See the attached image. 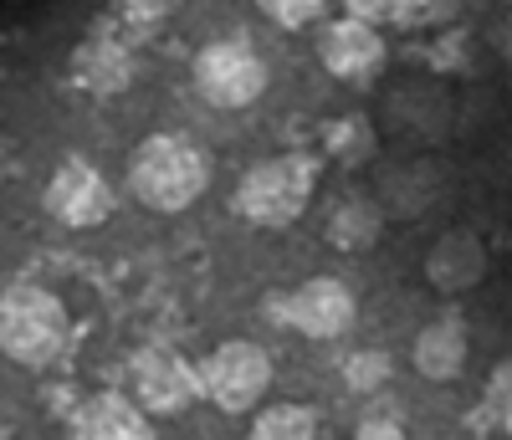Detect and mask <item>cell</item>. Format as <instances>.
<instances>
[{"instance_id": "cell-4", "label": "cell", "mask_w": 512, "mask_h": 440, "mask_svg": "<svg viewBox=\"0 0 512 440\" xmlns=\"http://www.w3.org/2000/svg\"><path fill=\"white\" fill-rule=\"evenodd\" d=\"M190 82H195V93H200L205 108L246 113V108L262 103L272 72H267L262 52H256L246 36H226V41H205V47L195 52Z\"/></svg>"}, {"instance_id": "cell-7", "label": "cell", "mask_w": 512, "mask_h": 440, "mask_svg": "<svg viewBox=\"0 0 512 440\" xmlns=\"http://www.w3.org/2000/svg\"><path fill=\"white\" fill-rule=\"evenodd\" d=\"M128 400H134L149 420H164V415H185L195 400H200V379H195V364L180 359L175 348L164 343H149L128 359Z\"/></svg>"}, {"instance_id": "cell-13", "label": "cell", "mask_w": 512, "mask_h": 440, "mask_svg": "<svg viewBox=\"0 0 512 440\" xmlns=\"http://www.w3.org/2000/svg\"><path fill=\"white\" fill-rule=\"evenodd\" d=\"M323 231H328V241L338 251L359 256V251L379 246V236H384V205L374 195H344V200L328 210V226Z\"/></svg>"}, {"instance_id": "cell-19", "label": "cell", "mask_w": 512, "mask_h": 440, "mask_svg": "<svg viewBox=\"0 0 512 440\" xmlns=\"http://www.w3.org/2000/svg\"><path fill=\"white\" fill-rule=\"evenodd\" d=\"M405 6H410V0H344V11L369 21V26H400Z\"/></svg>"}, {"instance_id": "cell-15", "label": "cell", "mask_w": 512, "mask_h": 440, "mask_svg": "<svg viewBox=\"0 0 512 440\" xmlns=\"http://www.w3.org/2000/svg\"><path fill=\"white\" fill-rule=\"evenodd\" d=\"M246 440H323V430H318V415L308 405L277 400V405H256Z\"/></svg>"}, {"instance_id": "cell-20", "label": "cell", "mask_w": 512, "mask_h": 440, "mask_svg": "<svg viewBox=\"0 0 512 440\" xmlns=\"http://www.w3.org/2000/svg\"><path fill=\"white\" fill-rule=\"evenodd\" d=\"M461 11V0H410L400 26H451Z\"/></svg>"}, {"instance_id": "cell-16", "label": "cell", "mask_w": 512, "mask_h": 440, "mask_svg": "<svg viewBox=\"0 0 512 440\" xmlns=\"http://www.w3.org/2000/svg\"><path fill=\"white\" fill-rule=\"evenodd\" d=\"M77 77L93 87V93H118L128 82V57L118 47H88L77 57Z\"/></svg>"}, {"instance_id": "cell-12", "label": "cell", "mask_w": 512, "mask_h": 440, "mask_svg": "<svg viewBox=\"0 0 512 440\" xmlns=\"http://www.w3.org/2000/svg\"><path fill=\"white\" fill-rule=\"evenodd\" d=\"M466 359H472V333H466V323L456 313H441L415 333L410 364L425 384H456L466 374Z\"/></svg>"}, {"instance_id": "cell-22", "label": "cell", "mask_w": 512, "mask_h": 440, "mask_svg": "<svg viewBox=\"0 0 512 440\" xmlns=\"http://www.w3.org/2000/svg\"><path fill=\"white\" fill-rule=\"evenodd\" d=\"M492 415H497V425H507V364L492 374Z\"/></svg>"}, {"instance_id": "cell-3", "label": "cell", "mask_w": 512, "mask_h": 440, "mask_svg": "<svg viewBox=\"0 0 512 440\" xmlns=\"http://www.w3.org/2000/svg\"><path fill=\"white\" fill-rule=\"evenodd\" d=\"M318 195V159L313 154H272L256 159L236 185V215L256 231H287L308 215Z\"/></svg>"}, {"instance_id": "cell-5", "label": "cell", "mask_w": 512, "mask_h": 440, "mask_svg": "<svg viewBox=\"0 0 512 440\" xmlns=\"http://www.w3.org/2000/svg\"><path fill=\"white\" fill-rule=\"evenodd\" d=\"M272 374H277L272 354L262 343H251V338H226L221 348H210L205 364L195 369L200 394L216 410H226V415H251L256 405L267 400Z\"/></svg>"}, {"instance_id": "cell-17", "label": "cell", "mask_w": 512, "mask_h": 440, "mask_svg": "<svg viewBox=\"0 0 512 440\" xmlns=\"http://www.w3.org/2000/svg\"><path fill=\"white\" fill-rule=\"evenodd\" d=\"M256 11H262L272 26H282V31H303V26L323 21L328 0H256Z\"/></svg>"}, {"instance_id": "cell-8", "label": "cell", "mask_w": 512, "mask_h": 440, "mask_svg": "<svg viewBox=\"0 0 512 440\" xmlns=\"http://www.w3.org/2000/svg\"><path fill=\"white\" fill-rule=\"evenodd\" d=\"M41 205L57 220L62 231H98L103 220L113 215V185L108 174L93 159H62L47 174V190H41Z\"/></svg>"}, {"instance_id": "cell-11", "label": "cell", "mask_w": 512, "mask_h": 440, "mask_svg": "<svg viewBox=\"0 0 512 440\" xmlns=\"http://www.w3.org/2000/svg\"><path fill=\"white\" fill-rule=\"evenodd\" d=\"M67 440H159V435H154V420L128 394L103 389V394H88L72 410Z\"/></svg>"}, {"instance_id": "cell-6", "label": "cell", "mask_w": 512, "mask_h": 440, "mask_svg": "<svg viewBox=\"0 0 512 440\" xmlns=\"http://www.w3.org/2000/svg\"><path fill=\"white\" fill-rule=\"evenodd\" d=\"M272 318L313 343H333L359 328V297L344 277H308L292 292L272 297Z\"/></svg>"}, {"instance_id": "cell-18", "label": "cell", "mask_w": 512, "mask_h": 440, "mask_svg": "<svg viewBox=\"0 0 512 440\" xmlns=\"http://www.w3.org/2000/svg\"><path fill=\"white\" fill-rule=\"evenodd\" d=\"M344 379H349L354 394L384 389V379H390V354H379V348H359V354L344 359Z\"/></svg>"}, {"instance_id": "cell-14", "label": "cell", "mask_w": 512, "mask_h": 440, "mask_svg": "<svg viewBox=\"0 0 512 440\" xmlns=\"http://www.w3.org/2000/svg\"><path fill=\"white\" fill-rule=\"evenodd\" d=\"M323 154H328L333 164H344V169L369 164V159L379 154V128H374V118L344 113V118L323 123Z\"/></svg>"}, {"instance_id": "cell-24", "label": "cell", "mask_w": 512, "mask_h": 440, "mask_svg": "<svg viewBox=\"0 0 512 440\" xmlns=\"http://www.w3.org/2000/svg\"><path fill=\"white\" fill-rule=\"evenodd\" d=\"M0 440H6V435H0Z\"/></svg>"}, {"instance_id": "cell-9", "label": "cell", "mask_w": 512, "mask_h": 440, "mask_svg": "<svg viewBox=\"0 0 512 440\" xmlns=\"http://www.w3.org/2000/svg\"><path fill=\"white\" fill-rule=\"evenodd\" d=\"M384 57H390V52H384L379 26H369L359 16H333L318 31V62H323V72H333L338 82H349V87L374 82L384 72Z\"/></svg>"}, {"instance_id": "cell-21", "label": "cell", "mask_w": 512, "mask_h": 440, "mask_svg": "<svg viewBox=\"0 0 512 440\" xmlns=\"http://www.w3.org/2000/svg\"><path fill=\"white\" fill-rule=\"evenodd\" d=\"M354 440H410V435H405L400 415H390V410H374V415H364V420H359Z\"/></svg>"}, {"instance_id": "cell-1", "label": "cell", "mask_w": 512, "mask_h": 440, "mask_svg": "<svg viewBox=\"0 0 512 440\" xmlns=\"http://www.w3.org/2000/svg\"><path fill=\"white\" fill-rule=\"evenodd\" d=\"M210 174H216V164H210L205 144H195L185 134H149L128 154L123 180H128V195L144 210L180 215L210 190Z\"/></svg>"}, {"instance_id": "cell-2", "label": "cell", "mask_w": 512, "mask_h": 440, "mask_svg": "<svg viewBox=\"0 0 512 440\" xmlns=\"http://www.w3.org/2000/svg\"><path fill=\"white\" fill-rule=\"evenodd\" d=\"M72 318L52 287L11 282L0 292V354L16 369H52L67 354Z\"/></svg>"}, {"instance_id": "cell-23", "label": "cell", "mask_w": 512, "mask_h": 440, "mask_svg": "<svg viewBox=\"0 0 512 440\" xmlns=\"http://www.w3.org/2000/svg\"><path fill=\"white\" fill-rule=\"evenodd\" d=\"M123 6H128V16H134V21H159L164 16V0H123Z\"/></svg>"}, {"instance_id": "cell-10", "label": "cell", "mask_w": 512, "mask_h": 440, "mask_svg": "<svg viewBox=\"0 0 512 440\" xmlns=\"http://www.w3.org/2000/svg\"><path fill=\"white\" fill-rule=\"evenodd\" d=\"M487 241L477 231H441L425 251V282L441 297H466L487 282Z\"/></svg>"}]
</instances>
